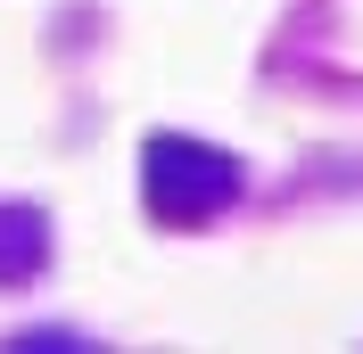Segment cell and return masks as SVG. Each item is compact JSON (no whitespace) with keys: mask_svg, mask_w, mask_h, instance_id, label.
Wrapping results in <instances>:
<instances>
[{"mask_svg":"<svg viewBox=\"0 0 363 354\" xmlns=\"http://www.w3.org/2000/svg\"><path fill=\"white\" fill-rule=\"evenodd\" d=\"M33 264H42V222L17 206V215H0V280L9 272H33Z\"/></svg>","mask_w":363,"mask_h":354,"instance_id":"cell-2","label":"cell"},{"mask_svg":"<svg viewBox=\"0 0 363 354\" xmlns=\"http://www.w3.org/2000/svg\"><path fill=\"white\" fill-rule=\"evenodd\" d=\"M240 198V165L206 140H157L149 149V206L165 222H206Z\"/></svg>","mask_w":363,"mask_h":354,"instance_id":"cell-1","label":"cell"}]
</instances>
